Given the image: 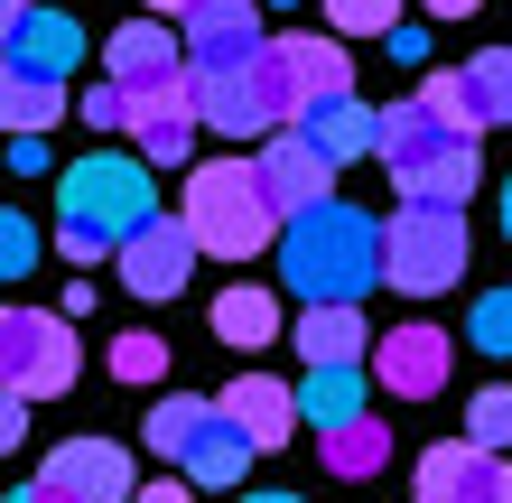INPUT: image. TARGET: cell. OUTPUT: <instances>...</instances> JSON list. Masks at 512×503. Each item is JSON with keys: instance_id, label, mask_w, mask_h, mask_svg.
<instances>
[{"instance_id": "1", "label": "cell", "mask_w": 512, "mask_h": 503, "mask_svg": "<svg viewBox=\"0 0 512 503\" xmlns=\"http://www.w3.org/2000/svg\"><path fill=\"white\" fill-rule=\"evenodd\" d=\"M56 252L75 261V271H94V261H122L131 233L159 224V187H149V159H75L56 177Z\"/></svg>"}, {"instance_id": "2", "label": "cell", "mask_w": 512, "mask_h": 503, "mask_svg": "<svg viewBox=\"0 0 512 503\" xmlns=\"http://www.w3.org/2000/svg\"><path fill=\"white\" fill-rule=\"evenodd\" d=\"M280 271H289V289H298V308H336V299L354 308V299L382 280V224L326 196V205H308V215H289Z\"/></svg>"}, {"instance_id": "3", "label": "cell", "mask_w": 512, "mask_h": 503, "mask_svg": "<svg viewBox=\"0 0 512 503\" xmlns=\"http://www.w3.org/2000/svg\"><path fill=\"white\" fill-rule=\"evenodd\" d=\"M382 168H391V187H401V205H466L475 187H485L475 131H457L447 112H429L419 94L382 112Z\"/></svg>"}, {"instance_id": "4", "label": "cell", "mask_w": 512, "mask_h": 503, "mask_svg": "<svg viewBox=\"0 0 512 503\" xmlns=\"http://www.w3.org/2000/svg\"><path fill=\"white\" fill-rule=\"evenodd\" d=\"M177 215L196 224V243L215 261H252V252H270L289 233V215L261 187V159H205V168H187V205H177Z\"/></svg>"}, {"instance_id": "5", "label": "cell", "mask_w": 512, "mask_h": 503, "mask_svg": "<svg viewBox=\"0 0 512 503\" xmlns=\"http://www.w3.org/2000/svg\"><path fill=\"white\" fill-rule=\"evenodd\" d=\"M466 205H401L382 224V280L401 299H438V289L466 280Z\"/></svg>"}, {"instance_id": "6", "label": "cell", "mask_w": 512, "mask_h": 503, "mask_svg": "<svg viewBox=\"0 0 512 503\" xmlns=\"http://www.w3.org/2000/svg\"><path fill=\"white\" fill-rule=\"evenodd\" d=\"M75 317L56 308H10L0 317V382H10V401H56L75 392Z\"/></svg>"}, {"instance_id": "7", "label": "cell", "mask_w": 512, "mask_h": 503, "mask_svg": "<svg viewBox=\"0 0 512 503\" xmlns=\"http://www.w3.org/2000/svg\"><path fill=\"white\" fill-rule=\"evenodd\" d=\"M196 103H205V131H224V140H270V131L298 122V103H289L270 56L243 66V75H196Z\"/></svg>"}, {"instance_id": "8", "label": "cell", "mask_w": 512, "mask_h": 503, "mask_svg": "<svg viewBox=\"0 0 512 503\" xmlns=\"http://www.w3.org/2000/svg\"><path fill=\"white\" fill-rule=\"evenodd\" d=\"M28 485H38L47 503H140V476H131L122 438H66V448L38 457Z\"/></svg>"}, {"instance_id": "9", "label": "cell", "mask_w": 512, "mask_h": 503, "mask_svg": "<svg viewBox=\"0 0 512 503\" xmlns=\"http://www.w3.org/2000/svg\"><path fill=\"white\" fill-rule=\"evenodd\" d=\"M270 56L261 0H196L187 10V75H243Z\"/></svg>"}, {"instance_id": "10", "label": "cell", "mask_w": 512, "mask_h": 503, "mask_svg": "<svg viewBox=\"0 0 512 503\" xmlns=\"http://www.w3.org/2000/svg\"><path fill=\"white\" fill-rule=\"evenodd\" d=\"M75 56H84V28H75L66 10H38V0H10V10H0V75H47V84H66Z\"/></svg>"}, {"instance_id": "11", "label": "cell", "mask_w": 512, "mask_h": 503, "mask_svg": "<svg viewBox=\"0 0 512 503\" xmlns=\"http://www.w3.org/2000/svg\"><path fill=\"white\" fill-rule=\"evenodd\" d=\"M447 364H457V336L429 327V317L382 327V345H373V382H382V392H401V401H438L447 392Z\"/></svg>"}, {"instance_id": "12", "label": "cell", "mask_w": 512, "mask_h": 503, "mask_svg": "<svg viewBox=\"0 0 512 503\" xmlns=\"http://www.w3.org/2000/svg\"><path fill=\"white\" fill-rule=\"evenodd\" d=\"M196 261H205L196 224H187V215H159L149 233H131V243H122V289H131V299H177V289L196 280Z\"/></svg>"}, {"instance_id": "13", "label": "cell", "mask_w": 512, "mask_h": 503, "mask_svg": "<svg viewBox=\"0 0 512 503\" xmlns=\"http://www.w3.org/2000/svg\"><path fill=\"white\" fill-rule=\"evenodd\" d=\"M196 131H205L196 75H168V84H149V94H131V140H140L149 168H177V159L196 150Z\"/></svg>"}, {"instance_id": "14", "label": "cell", "mask_w": 512, "mask_h": 503, "mask_svg": "<svg viewBox=\"0 0 512 503\" xmlns=\"http://www.w3.org/2000/svg\"><path fill=\"white\" fill-rule=\"evenodd\" d=\"M270 66H280L289 103H298V122H308L317 103L354 94V56H345V38H326V28H298V38H270Z\"/></svg>"}, {"instance_id": "15", "label": "cell", "mask_w": 512, "mask_h": 503, "mask_svg": "<svg viewBox=\"0 0 512 503\" xmlns=\"http://www.w3.org/2000/svg\"><path fill=\"white\" fill-rule=\"evenodd\" d=\"M419 503H512V457L475 448V438L429 448V457H419Z\"/></svg>"}, {"instance_id": "16", "label": "cell", "mask_w": 512, "mask_h": 503, "mask_svg": "<svg viewBox=\"0 0 512 503\" xmlns=\"http://www.w3.org/2000/svg\"><path fill=\"white\" fill-rule=\"evenodd\" d=\"M326 177H336V159H326L298 122L261 140V187H270V205H280V215H308V205H326Z\"/></svg>"}, {"instance_id": "17", "label": "cell", "mask_w": 512, "mask_h": 503, "mask_svg": "<svg viewBox=\"0 0 512 503\" xmlns=\"http://www.w3.org/2000/svg\"><path fill=\"white\" fill-rule=\"evenodd\" d=\"M103 75L131 84V94H149V84H168V75H187V28H159V19L140 10V28H112V38H103Z\"/></svg>"}, {"instance_id": "18", "label": "cell", "mask_w": 512, "mask_h": 503, "mask_svg": "<svg viewBox=\"0 0 512 503\" xmlns=\"http://www.w3.org/2000/svg\"><path fill=\"white\" fill-rule=\"evenodd\" d=\"M215 401H224V420L243 429L261 457H270V448H289V438H298V420H308V410H298V392H289V382H270V373H243V382H224Z\"/></svg>"}, {"instance_id": "19", "label": "cell", "mask_w": 512, "mask_h": 503, "mask_svg": "<svg viewBox=\"0 0 512 503\" xmlns=\"http://www.w3.org/2000/svg\"><path fill=\"white\" fill-rule=\"evenodd\" d=\"M289 336H298V354H308V364H354L364 345H382V336H373V317H364V308H345V299H336V308H298V327H289Z\"/></svg>"}, {"instance_id": "20", "label": "cell", "mask_w": 512, "mask_h": 503, "mask_svg": "<svg viewBox=\"0 0 512 503\" xmlns=\"http://www.w3.org/2000/svg\"><path fill=\"white\" fill-rule=\"evenodd\" d=\"M298 131H308V140H317V150L336 159V168H345V159H373V150H382V112H373V103H354V94L317 103V112H308Z\"/></svg>"}, {"instance_id": "21", "label": "cell", "mask_w": 512, "mask_h": 503, "mask_svg": "<svg viewBox=\"0 0 512 503\" xmlns=\"http://www.w3.org/2000/svg\"><path fill=\"white\" fill-rule=\"evenodd\" d=\"M252 457H261V448L224 420V401H215V420H205V438L187 448V466H177V476H196V485H215V494H224V485H243V476H252Z\"/></svg>"}, {"instance_id": "22", "label": "cell", "mask_w": 512, "mask_h": 503, "mask_svg": "<svg viewBox=\"0 0 512 503\" xmlns=\"http://www.w3.org/2000/svg\"><path fill=\"white\" fill-rule=\"evenodd\" d=\"M298 410H308V429H345V420H364V373L354 364H308V382H298Z\"/></svg>"}, {"instance_id": "23", "label": "cell", "mask_w": 512, "mask_h": 503, "mask_svg": "<svg viewBox=\"0 0 512 503\" xmlns=\"http://www.w3.org/2000/svg\"><path fill=\"white\" fill-rule=\"evenodd\" d=\"M205 327H215V345H243V354H261L270 336H289V327H280V299H270V289H224Z\"/></svg>"}, {"instance_id": "24", "label": "cell", "mask_w": 512, "mask_h": 503, "mask_svg": "<svg viewBox=\"0 0 512 503\" xmlns=\"http://www.w3.org/2000/svg\"><path fill=\"white\" fill-rule=\"evenodd\" d=\"M317 448H326V476H345V485H364V476H382V466H391V429H382L373 410H364V420H345V429H326Z\"/></svg>"}, {"instance_id": "25", "label": "cell", "mask_w": 512, "mask_h": 503, "mask_svg": "<svg viewBox=\"0 0 512 503\" xmlns=\"http://www.w3.org/2000/svg\"><path fill=\"white\" fill-rule=\"evenodd\" d=\"M56 112H66V84H47V75H0V122H10V140H47Z\"/></svg>"}, {"instance_id": "26", "label": "cell", "mask_w": 512, "mask_h": 503, "mask_svg": "<svg viewBox=\"0 0 512 503\" xmlns=\"http://www.w3.org/2000/svg\"><path fill=\"white\" fill-rule=\"evenodd\" d=\"M205 420H215V401H187V392H168V401H149V457H168V466H187V448L205 438Z\"/></svg>"}, {"instance_id": "27", "label": "cell", "mask_w": 512, "mask_h": 503, "mask_svg": "<svg viewBox=\"0 0 512 503\" xmlns=\"http://www.w3.org/2000/svg\"><path fill=\"white\" fill-rule=\"evenodd\" d=\"M466 94H475V112H485V131H494V122H512V47L466 56Z\"/></svg>"}, {"instance_id": "28", "label": "cell", "mask_w": 512, "mask_h": 503, "mask_svg": "<svg viewBox=\"0 0 512 503\" xmlns=\"http://www.w3.org/2000/svg\"><path fill=\"white\" fill-rule=\"evenodd\" d=\"M466 438H475V448H503V457H512V382H494V392H475V401H466Z\"/></svg>"}, {"instance_id": "29", "label": "cell", "mask_w": 512, "mask_h": 503, "mask_svg": "<svg viewBox=\"0 0 512 503\" xmlns=\"http://www.w3.org/2000/svg\"><path fill=\"white\" fill-rule=\"evenodd\" d=\"M326 28L336 38H391L401 28V0H326Z\"/></svg>"}, {"instance_id": "30", "label": "cell", "mask_w": 512, "mask_h": 503, "mask_svg": "<svg viewBox=\"0 0 512 503\" xmlns=\"http://www.w3.org/2000/svg\"><path fill=\"white\" fill-rule=\"evenodd\" d=\"M112 373H122V382H168V345L159 336H112Z\"/></svg>"}, {"instance_id": "31", "label": "cell", "mask_w": 512, "mask_h": 503, "mask_svg": "<svg viewBox=\"0 0 512 503\" xmlns=\"http://www.w3.org/2000/svg\"><path fill=\"white\" fill-rule=\"evenodd\" d=\"M419 103L447 112L457 131H485V112H475V94H466V66H457V75H429V84H419Z\"/></svg>"}, {"instance_id": "32", "label": "cell", "mask_w": 512, "mask_h": 503, "mask_svg": "<svg viewBox=\"0 0 512 503\" xmlns=\"http://www.w3.org/2000/svg\"><path fill=\"white\" fill-rule=\"evenodd\" d=\"M466 336L485 345V354H512V289H485V299H475V317H466Z\"/></svg>"}, {"instance_id": "33", "label": "cell", "mask_w": 512, "mask_h": 503, "mask_svg": "<svg viewBox=\"0 0 512 503\" xmlns=\"http://www.w3.org/2000/svg\"><path fill=\"white\" fill-rule=\"evenodd\" d=\"M75 112H84V122H94V131H131V84H94V94H75Z\"/></svg>"}, {"instance_id": "34", "label": "cell", "mask_w": 512, "mask_h": 503, "mask_svg": "<svg viewBox=\"0 0 512 503\" xmlns=\"http://www.w3.org/2000/svg\"><path fill=\"white\" fill-rule=\"evenodd\" d=\"M28 261H38V224H28V215H0V271H28Z\"/></svg>"}, {"instance_id": "35", "label": "cell", "mask_w": 512, "mask_h": 503, "mask_svg": "<svg viewBox=\"0 0 512 503\" xmlns=\"http://www.w3.org/2000/svg\"><path fill=\"white\" fill-rule=\"evenodd\" d=\"M196 494H205L196 476H149V485H140V503H196Z\"/></svg>"}, {"instance_id": "36", "label": "cell", "mask_w": 512, "mask_h": 503, "mask_svg": "<svg viewBox=\"0 0 512 503\" xmlns=\"http://www.w3.org/2000/svg\"><path fill=\"white\" fill-rule=\"evenodd\" d=\"M391 56H401V66H419V56H429V28H391V38H382Z\"/></svg>"}, {"instance_id": "37", "label": "cell", "mask_w": 512, "mask_h": 503, "mask_svg": "<svg viewBox=\"0 0 512 503\" xmlns=\"http://www.w3.org/2000/svg\"><path fill=\"white\" fill-rule=\"evenodd\" d=\"M10 168L19 177H47V140H10Z\"/></svg>"}, {"instance_id": "38", "label": "cell", "mask_w": 512, "mask_h": 503, "mask_svg": "<svg viewBox=\"0 0 512 503\" xmlns=\"http://www.w3.org/2000/svg\"><path fill=\"white\" fill-rule=\"evenodd\" d=\"M485 0H429V19H475Z\"/></svg>"}, {"instance_id": "39", "label": "cell", "mask_w": 512, "mask_h": 503, "mask_svg": "<svg viewBox=\"0 0 512 503\" xmlns=\"http://www.w3.org/2000/svg\"><path fill=\"white\" fill-rule=\"evenodd\" d=\"M140 10H149V19H187L196 0H140Z\"/></svg>"}, {"instance_id": "40", "label": "cell", "mask_w": 512, "mask_h": 503, "mask_svg": "<svg viewBox=\"0 0 512 503\" xmlns=\"http://www.w3.org/2000/svg\"><path fill=\"white\" fill-rule=\"evenodd\" d=\"M10 503H47V494H38V485H19V494H10Z\"/></svg>"}, {"instance_id": "41", "label": "cell", "mask_w": 512, "mask_h": 503, "mask_svg": "<svg viewBox=\"0 0 512 503\" xmlns=\"http://www.w3.org/2000/svg\"><path fill=\"white\" fill-rule=\"evenodd\" d=\"M503 233H512V177H503Z\"/></svg>"}, {"instance_id": "42", "label": "cell", "mask_w": 512, "mask_h": 503, "mask_svg": "<svg viewBox=\"0 0 512 503\" xmlns=\"http://www.w3.org/2000/svg\"><path fill=\"white\" fill-rule=\"evenodd\" d=\"M243 503H298V494H243Z\"/></svg>"}]
</instances>
